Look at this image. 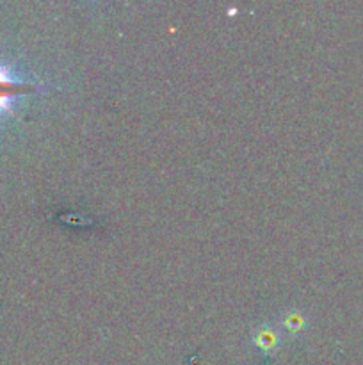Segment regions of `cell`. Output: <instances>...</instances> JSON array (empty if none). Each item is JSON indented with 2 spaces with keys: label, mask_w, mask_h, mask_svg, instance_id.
<instances>
[{
  "label": "cell",
  "mask_w": 363,
  "mask_h": 365,
  "mask_svg": "<svg viewBox=\"0 0 363 365\" xmlns=\"http://www.w3.org/2000/svg\"><path fill=\"white\" fill-rule=\"evenodd\" d=\"M41 89L39 84L20 77L16 71L0 64V116L13 113L20 98Z\"/></svg>",
  "instance_id": "obj_1"
},
{
  "label": "cell",
  "mask_w": 363,
  "mask_h": 365,
  "mask_svg": "<svg viewBox=\"0 0 363 365\" xmlns=\"http://www.w3.org/2000/svg\"><path fill=\"white\" fill-rule=\"evenodd\" d=\"M260 334L263 335H258V337H256V344L263 346L265 349H269L270 346L276 344V337H274V334H270V331H265V330L260 331Z\"/></svg>",
  "instance_id": "obj_2"
}]
</instances>
